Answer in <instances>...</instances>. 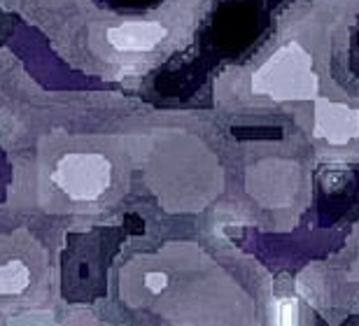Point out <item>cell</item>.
<instances>
[{
  "label": "cell",
  "instance_id": "obj_1",
  "mask_svg": "<svg viewBox=\"0 0 359 326\" xmlns=\"http://www.w3.org/2000/svg\"><path fill=\"white\" fill-rule=\"evenodd\" d=\"M320 82L313 59L299 42H287L252 75V91L273 100H308L318 96Z\"/></svg>",
  "mask_w": 359,
  "mask_h": 326
},
{
  "label": "cell",
  "instance_id": "obj_2",
  "mask_svg": "<svg viewBox=\"0 0 359 326\" xmlns=\"http://www.w3.org/2000/svg\"><path fill=\"white\" fill-rule=\"evenodd\" d=\"M112 165L105 156L91 151L66 154L56 163L54 182L73 201H96L110 186Z\"/></svg>",
  "mask_w": 359,
  "mask_h": 326
},
{
  "label": "cell",
  "instance_id": "obj_3",
  "mask_svg": "<svg viewBox=\"0 0 359 326\" xmlns=\"http://www.w3.org/2000/svg\"><path fill=\"white\" fill-rule=\"evenodd\" d=\"M315 135L329 144H348L359 137V110L357 107L318 100L315 103Z\"/></svg>",
  "mask_w": 359,
  "mask_h": 326
},
{
  "label": "cell",
  "instance_id": "obj_4",
  "mask_svg": "<svg viewBox=\"0 0 359 326\" xmlns=\"http://www.w3.org/2000/svg\"><path fill=\"white\" fill-rule=\"evenodd\" d=\"M166 38V28L156 21H124L107 31V42L117 52H152Z\"/></svg>",
  "mask_w": 359,
  "mask_h": 326
},
{
  "label": "cell",
  "instance_id": "obj_5",
  "mask_svg": "<svg viewBox=\"0 0 359 326\" xmlns=\"http://www.w3.org/2000/svg\"><path fill=\"white\" fill-rule=\"evenodd\" d=\"M31 285V271L24 261L12 259L0 266V296H17Z\"/></svg>",
  "mask_w": 359,
  "mask_h": 326
},
{
  "label": "cell",
  "instance_id": "obj_6",
  "mask_svg": "<svg viewBox=\"0 0 359 326\" xmlns=\"http://www.w3.org/2000/svg\"><path fill=\"white\" fill-rule=\"evenodd\" d=\"M276 326H299V303L297 299H278L276 313H273Z\"/></svg>",
  "mask_w": 359,
  "mask_h": 326
},
{
  "label": "cell",
  "instance_id": "obj_7",
  "mask_svg": "<svg viewBox=\"0 0 359 326\" xmlns=\"http://www.w3.org/2000/svg\"><path fill=\"white\" fill-rule=\"evenodd\" d=\"M168 285V275L166 273H147L145 275V287L152 294H161Z\"/></svg>",
  "mask_w": 359,
  "mask_h": 326
}]
</instances>
